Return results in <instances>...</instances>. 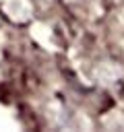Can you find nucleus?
<instances>
[{
	"label": "nucleus",
	"mask_w": 124,
	"mask_h": 132,
	"mask_svg": "<svg viewBox=\"0 0 124 132\" xmlns=\"http://www.w3.org/2000/svg\"><path fill=\"white\" fill-rule=\"evenodd\" d=\"M2 2V8L6 10V14L12 19V21H27L31 16V2L29 0H0Z\"/></svg>",
	"instance_id": "f257e3e1"
}]
</instances>
